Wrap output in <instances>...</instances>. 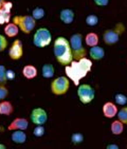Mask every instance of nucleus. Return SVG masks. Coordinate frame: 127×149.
Listing matches in <instances>:
<instances>
[{
    "label": "nucleus",
    "mask_w": 127,
    "mask_h": 149,
    "mask_svg": "<svg viewBox=\"0 0 127 149\" xmlns=\"http://www.w3.org/2000/svg\"><path fill=\"white\" fill-rule=\"evenodd\" d=\"M92 68V61L84 57L80 60L73 59L70 65L66 66V73L70 79L73 80L75 86L80 85V80L84 78Z\"/></svg>",
    "instance_id": "nucleus-1"
},
{
    "label": "nucleus",
    "mask_w": 127,
    "mask_h": 149,
    "mask_svg": "<svg viewBox=\"0 0 127 149\" xmlns=\"http://www.w3.org/2000/svg\"><path fill=\"white\" fill-rule=\"evenodd\" d=\"M54 56L57 61L63 66H68L73 60L72 50L70 42L65 37H57L53 46Z\"/></svg>",
    "instance_id": "nucleus-2"
},
{
    "label": "nucleus",
    "mask_w": 127,
    "mask_h": 149,
    "mask_svg": "<svg viewBox=\"0 0 127 149\" xmlns=\"http://www.w3.org/2000/svg\"><path fill=\"white\" fill-rule=\"evenodd\" d=\"M70 47L72 50V55L74 60H80L86 56V50L83 47V36L80 33H75L70 38Z\"/></svg>",
    "instance_id": "nucleus-3"
},
{
    "label": "nucleus",
    "mask_w": 127,
    "mask_h": 149,
    "mask_svg": "<svg viewBox=\"0 0 127 149\" xmlns=\"http://www.w3.org/2000/svg\"><path fill=\"white\" fill-rule=\"evenodd\" d=\"M52 40V35L47 28H39L36 30L34 36H33V43L37 48H45L49 46Z\"/></svg>",
    "instance_id": "nucleus-4"
},
{
    "label": "nucleus",
    "mask_w": 127,
    "mask_h": 149,
    "mask_svg": "<svg viewBox=\"0 0 127 149\" xmlns=\"http://www.w3.org/2000/svg\"><path fill=\"white\" fill-rule=\"evenodd\" d=\"M13 21H14V23L17 24L19 30H21L26 34H30L35 29V26H36V20L30 15L15 16L13 18Z\"/></svg>",
    "instance_id": "nucleus-5"
},
{
    "label": "nucleus",
    "mask_w": 127,
    "mask_h": 149,
    "mask_svg": "<svg viewBox=\"0 0 127 149\" xmlns=\"http://www.w3.org/2000/svg\"><path fill=\"white\" fill-rule=\"evenodd\" d=\"M125 26L122 23H118L114 29H109L104 32L103 40L107 45H114L119 41L122 33H124Z\"/></svg>",
    "instance_id": "nucleus-6"
},
{
    "label": "nucleus",
    "mask_w": 127,
    "mask_h": 149,
    "mask_svg": "<svg viewBox=\"0 0 127 149\" xmlns=\"http://www.w3.org/2000/svg\"><path fill=\"white\" fill-rule=\"evenodd\" d=\"M70 86L69 79L65 76H59L55 78L51 84V91L55 95H63L67 93Z\"/></svg>",
    "instance_id": "nucleus-7"
},
{
    "label": "nucleus",
    "mask_w": 127,
    "mask_h": 149,
    "mask_svg": "<svg viewBox=\"0 0 127 149\" xmlns=\"http://www.w3.org/2000/svg\"><path fill=\"white\" fill-rule=\"evenodd\" d=\"M77 95H78L80 100H81L83 104H89V103H91L93 100V98H94L95 92H94V89H93L91 86L87 85V84H84V85L78 86Z\"/></svg>",
    "instance_id": "nucleus-8"
},
{
    "label": "nucleus",
    "mask_w": 127,
    "mask_h": 149,
    "mask_svg": "<svg viewBox=\"0 0 127 149\" xmlns=\"http://www.w3.org/2000/svg\"><path fill=\"white\" fill-rule=\"evenodd\" d=\"M9 55L13 60H18L19 58L22 57L23 48H22L21 40L16 39L14 42H13V45H12V47L9 50Z\"/></svg>",
    "instance_id": "nucleus-9"
},
{
    "label": "nucleus",
    "mask_w": 127,
    "mask_h": 149,
    "mask_svg": "<svg viewBox=\"0 0 127 149\" xmlns=\"http://www.w3.org/2000/svg\"><path fill=\"white\" fill-rule=\"evenodd\" d=\"M31 120L35 125H43L48 120V114L43 108H36L32 111Z\"/></svg>",
    "instance_id": "nucleus-10"
},
{
    "label": "nucleus",
    "mask_w": 127,
    "mask_h": 149,
    "mask_svg": "<svg viewBox=\"0 0 127 149\" xmlns=\"http://www.w3.org/2000/svg\"><path fill=\"white\" fill-rule=\"evenodd\" d=\"M12 8H13L12 2L8 1V2H4L3 6L0 9V26L10 22V20H11Z\"/></svg>",
    "instance_id": "nucleus-11"
},
{
    "label": "nucleus",
    "mask_w": 127,
    "mask_h": 149,
    "mask_svg": "<svg viewBox=\"0 0 127 149\" xmlns=\"http://www.w3.org/2000/svg\"><path fill=\"white\" fill-rule=\"evenodd\" d=\"M29 126V123H28V120L26 118H15L11 124H10V126L8 127L9 130H26Z\"/></svg>",
    "instance_id": "nucleus-12"
},
{
    "label": "nucleus",
    "mask_w": 127,
    "mask_h": 149,
    "mask_svg": "<svg viewBox=\"0 0 127 149\" xmlns=\"http://www.w3.org/2000/svg\"><path fill=\"white\" fill-rule=\"evenodd\" d=\"M59 18L65 24H70L74 20V12L71 9H63L59 13Z\"/></svg>",
    "instance_id": "nucleus-13"
},
{
    "label": "nucleus",
    "mask_w": 127,
    "mask_h": 149,
    "mask_svg": "<svg viewBox=\"0 0 127 149\" xmlns=\"http://www.w3.org/2000/svg\"><path fill=\"white\" fill-rule=\"evenodd\" d=\"M103 113L106 118H114V115L118 114V108L114 104L108 102V103H105L103 106Z\"/></svg>",
    "instance_id": "nucleus-14"
},
{
    "label": "nucleus",
    "mask_w": 127,
    "mask_h": 149,
    "mask_svg": "<svg viewBox=\"0 0 127 149\" xmlns=\"http://www.w3.org/2000/svg\"><path fill=\"white\" fill-rule=\"evenodd\" d=\"M89 54H90V57L92 58V59L100 60L105 56V51L101 47L94 46V47H91V49H90V51H89Z\"/></svg>",
    "instance_id": "nucleus-15"
},
{
    "label": "nucleus",
    "mask_w": 127,
    "mask_h": 149,
    "mask_svg": "<svg viewBox=\"0 0 127 149\" xmlns=\"http://www.w3.org/2000/svg\"><path fill=\"white\" fill-rule=\"evenodd\" d=\"M18 32H19V28L16 23H6V28H4V33L8 37H15L18 34Z\"/></svg>",
    "instance_id": "nucleus-16"
},
{
    "label": "nucleus",
    "mask_w": 127,
    "mask_h": 149,
    "mask_svg": "<svg viewBox=\"0 0 127 149\" xmlns=\"http://www.w3.org/2000/svg\"><path fill=\"white\" fill-rule=\"evenodd\" d=\"M22 74L23 76L28 79H32V78L36 77V75H37V70L35 68L34 66H31V65H28L23 68L22 70Z\"/></svg>",
    "instance_id": "nucleus-17"
},
{
    "label": "nucleus",
    "mask_w": 127,
    "mask_h": 149,
    "mask_svg": "<svg viewBox=\"0 0 127 149\" xmlns=\"http://www.w3.org/2000/svg\"><path fill=\"white\" fill-rule=\"evenodd\" d=\"M27 140V135L26 133L23 132V130H17V131H14L13 134H12V141L14 143L17 144H23Z\"/></svg>",
    "instance_id": "nucleus-18"
},
{
    "label": "nucleus",
    "mask_w": 127,
    "mask_h": 149,
    "mask_svg": "<svg viewBox=\"0 0 127 149\" xmlns=\"http://www.w3.org/2000/svg\"><path fill=\"white\" fill-rule=\"evenodd\" d=\"M54 67L50 63H47V65H43V68H41V74L45 78H51L54 76Z\"/></svg>",
    "instance_id": "nucleus-19"
},
{
    "label": "nucleus",
    "mask_w": 127,
    "mask_h": 149,
    "mask_svg": "<svg viewBox=\"0 0 127 149\" xmlns=\"http://www.w3.org/2000/svg\"><path fill=\"white\" fill-rule=\"evenodd\" d=\"M13 112V106L10 102H1L0 103V114L3 115H10Z\"/></svg>",
    "instance_id": "nucleus-20"
},
{
    "label": "nucleus",
    "mask_w": 127,
    "mask_h": 149,
    "mask_svg": "<svg viewBox=\"0 0 127 149\" xmlns=\"http://www.w3.org/2000/svg\"><path fill=\"white\" fill-rule=\"evenodd\" d=\"M85 42H86V45L88 47L98 46V34H95V33H89V34H87L86 38H85Z\"/></svg>",
    "instance_id": "nucleus-21"
},
{
    "label": "nucleus",
    "mask_w": 127,
    "mask_h": 149,
    "mask_svg": "<svg viewBox=\"0 0 127 149\" xmlns=\"http://www.w3.org/2000/svg\"><path fill=\"white\" fill-rule=\"evenodd\" d=\"M123 129H124V126H123V123H122L121 120H114V122H112V124H111V132H112L113 134H121L122 132H123Z\"/></svg>",
    "instance_id": "nucleus-22"
},
{
    "label": "nucleus",
    "mask_w": 127,
    "mask_h": 149,
    "mask_svg": "<svg viewBox=\"0 0 127 149\" xmlns=\"http://www.w3.org/2000/svg\"><path fill=\"white\" fill-rule=\"evenodd\" d=\"M45 16V10L43 8H35L33 11H32V17L34 18L35 20H39Z\"/></svg>",
    "instance_id": "nucleus-23"
},
{
    "label": "nucleus",
    "mask_w": 127,
    "mask_h": 149,
    "mask_svg": "<svg viewBox=\"0 0 127 149\" xmlns=\"http://www.w3.org/2000/svg\"><path fill=\"white\" fill-rule=\"evenodd\" d=\"M98 23V17L95 15H88L86 17V24L89 26H94Z\"/></svg>",
    "instance_id": "nucleus-24"
},
{
    "label": "nucleus",
    "mask_w": 127,
    "mask_h": 149,
    "mask_svg": "<svg viewBox=\"0 0 127 149\" xmlns=\"http://www.w3.org/2000/svg\"><path fill=\"white\" fill-rule=\"evenodd\" d=\"M117 115H118L119 120H121L123 124H127V107H124L120 111H118Z\"/></svg>",
    "instance_id": "nucleus-25"
},
{
    "label": "nucleus",
    "mask_w": 127,
    "mask_h": 149,
    "mask_svg": "<svg viewBox=\"0 0 127 149\" xmlns=\"http://www.w3.org/2000/svg\"><path fill=\"white\" fill-rule=\"evenodd\" d=\"M114 100H116V103L118 105H121V106H124L127 103V97L126 95L122 94V93H117L114 95Z\"/></svg>",
    "instance_id": "nucleus-26"
},
{
    "label": "nucleus",
    "mask_w": 127,
    "mask_h": 149,
    "mask_svg": "<svg viewBox=\"0 0 127 149\" xmlns=\"http://www.w3.org/2000/svg\"><path fill=\"white\" fill-rule=\"evenodd\" d=\"M8 81L6 78V69L4 68V66L0 65V85H4Z\"/></svg>",
    "instance_id": "nucleus-27"
},
{
    "label": "nucleus",
    "mask_w": 127,
    "mask_h": 149,
    "mask_svg": "<svg viewBox=\"0 0 127 149\" xmlns=\"http://www.w3.org/2000/svg\"><path fill=\"white\" fill-rule=\"evenodd\" d=\"M33 133H34V135L35 136H37V138L43 136V135L45 134V127H43V125H36Z\"/></svg>",
    "instance_id": "nucleus-28"
},
{
    "label": "nucleus",
    "mask_w": 127,
    "mask_h": 149,
    "mask_svg": "<svg viewBox=\"0 0 127 149\" xmlns=\"http://www.w3.org/2000/svg\"><path fill=\"white\" fill-rule=\"evenodd\" d=\"M71 141H72L73 144H80L84 141V135L81 134V133H74L71 136Z\"/></svg>",
    "instance_id": "nucleus-29"
},
{
    "label": "nucleus",
    "mask_w": 127,
    "mask_h": 149,
    "mask_svg": "<svg viewBox=\"0 0 127 149\" xmlns=\"http://www.w3.org/2000/svg\"><path fill=\"white\" fill-rule=\"evenodd\" d=\"M6 47H8V40L3 35L0 34V52L4 51L6 49Z\"/></svg>",
    "instance_id": "nucleus-30"
},
{
    "label": "nucleus",
    "mask_w": 127,
    "mask_h": 149,
    "mask_svg": "<svg viewBox=\"0 0 127 149\" xmlns=\"http://www.w3.org/2000/svg\"><path fill=\"white\" fill-rule=\"evenodd\" d=\"M8 94H9V91H8V89H6L4 86L0 85V100H4V98L8 96Z\"/></svg>",
    "instance_id": "nucleus-31"
},
{
    "label": "nucleus",
    "mask_w": 127,
    "mask_h": 149,
    "mask_svg": "<svg viewBox=\"0 0 127 149\" xmlns=\"http://www.w3.org/2000/svg\"><path fill=\"white\" fill-rule=\"evenodd\" d=\"M93 1L98 6H106L109 3V0H93Z\"/></svg>",
    "instance_id": "nucleus-32"
},
{
    "label": "nucleus",
    "mask_w": 127,
    "mask_h": 149,
    "mask_svg": "<svg viewBox=\"0 0 127 149\" xmlns=\"http://www.w3.org/2000/svg\"><path fill=\"white\" fill-rule=\"evenodd\" d=\"M6 78H8V80L14 79L15 78V72L12 71V70H6Z\"/></svg>",
    "instance_id": "nucleus-33"
},
{
    "label": "nucleus",
    "mask_w": 127,
    "mask_h": 149,
    "mask_svg": "<svg viewBox=\"0 0 127 149\" xmlns=\"http://www.w3.org/2000/svg\"><path fill=\"white\" fill-rule=\"evenodd\" d=\"M106 149H119V146L116 145V144H109V145L107 146Z\"/></svg>",
    "instance_id": "nucleus-34"
},
{
    "label": "nucleus",
    "mask_w": 127,
    "mask_h": 149,
    "mask_svg": "<svg viewBox=\"0 0 127 149\" xmlns=\"http://www.w3.org/2000/svg\"><path fill=\"white\" fill-rule=\"evenodd\" d=\"M4 2H6L4 0H0V9H1V8H2V6H3V4H4Z\"/></svg>",
    "instance_id": "nucleus-35"
},
{
    "label": "nucleus",
    "mask_w": 127,
    "mask_h": 149,
    "mask_svg": "<svg viewBox=\"0 0 127 149\" xmlns=\"http://www.w3.org/2000/svg\"><path fill=\"white\" fill-rule=\"evenodd\" d=\"M0 149H6V146H4V145L0 144Z\"/></svg>",
    "instance_id": "nucleus-36"
}]
</instances>
